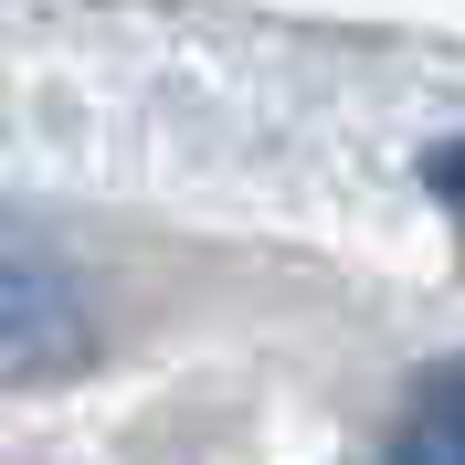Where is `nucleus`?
<instances>
[{
  "label": "nucleus",
  "mask_w": 465,
  "mask_h": 465,
  "mask_svg": "<svg viewBox=\"0 0 465 465\" xmlns=\"http://www.w3.org/2000/svg\"><path fill=\"white\" fill-rule=\"evenodd\" d=\"M74 360H85V296L64 254H43L32 232H0V391L64 381Z\"/></svg>",
  "instance_id": "1"
},
{
  "label": "nucleus",
  "mask_w": 465,
  "mask_h": 465,
  "mask_svg": "<svg viewBox=\"0 0 465 465\" xmlns=\"http://www.w3.org/2000/svg\"><path fill=\"white\" fill-rule=\"evenodd\" d=\"M391 465H465V371H444L434 391H423V412L402 423Z\"/></svg>",
  "instance_id": "2"
}]
</instances>
